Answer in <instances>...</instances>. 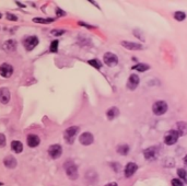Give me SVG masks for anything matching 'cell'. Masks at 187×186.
<instances>
[{
  "mask_svg": "<svg viewBox=\"0 0 187 186\" xmlns=\"http://www.w3.org/2000/svg\"><path fill=\"white\" fill-rule=\"evenodd\" d=\"M65 170L69 178H71V180H77L78 178V167L72 161H68L66 163Z\"/></svg>",
  "mask_w": 187,
  "mask_h": 186,
  "instance_id": "obj_1",
  "label": "cell"
},
{
  "mask_svg": "<svg viewBox=\"0 0 187 186\" xmlns=\"http://www.w3.org/2000/svg\"><path fill=\"white\" fill-rule=\"evenodd\" d=\"M166 111H168V104L165 101H158L152 105V112L158 116L165 114Z\"/></svg>",
  "mask_w": 187,
  "mask_h": 186,
  "instance_id": "obj_2",
  "label": "cell"
},
{
  "mask_svg": "<svg viewBox=\"0 0 187 186\" xmlns=\"http://www.w3.org/2000/svg\"><path fill=\"white\" fill-rule=\"evenodd\" d=\"M23 46L27 51H32L38 45V39L36 36H27L22 41Z\"/></svg>",
  "mask_w": 187,
  "mask_h": 186,
  "instance_id": "obj_3",
  "label": "cell"
},
{
  "mask_svg": "<svg viewBox=\"0 0 187 186\" xmlns=\"http://www.w3.org/2000/svg\"><path fill=\"white\" fill-rule=\"evenodd\" d=\"M79 126H71L66 129L65 132V139L68 144H72L75 138H76V135L79 132Z\"/></svg>",
  "mask_w": 187,
  "mask_h": 186,
  "instance_id": "obj_4",
  "label": "cell"
},
{
  "mask_svg": "<svg viewBox=\"0 0 187 186\" xmlns=\"http://www.w3.org/2000/svg\"><path fill=\"white\" fill-rule=\"evenodd\" d=\"M180 138V134L177 130H170V132L165 135L164 137V142L165 145L168 146H172V145H175L177 142V140Z\"/></svg>",
  "mask_w": 187,
  "mask_h": 186,
  "instance_id": "obj_5",
  "label": "cell"
},
{
  "mask_svg": "<svg viewBox=\"0 0 187 186\" xmlns=\"http://www.w3.org/2000/svg\"><path fill=\"white\" fill-rule=\"evenodd\" d=\"M104 64H106L108 67H114L116 66L117 64H118V58H117V56L113 53H110V52H107L104 54Z\"/></svg>",
  "mask_w": 187,
  "mask_h": 186,
  "instance_id": "obj_6",
  "label": "cell"
},
{
  "mask_svg": "<svg viewBox=\"0 0 187 186\" xmlns=\"http://www.w3.org/2000/svg\"><path fill=\"white\" fill-rule=\"evenodd\" d=\"M140 83V78L139 76L136 74H130L129 78H128V81H127V88L131 91H134V90L137 89V87L139 85Z\"/></svg>",
  "mask_w": 187,
  "mask_h": 186,
  "instance_id": "obj_7",
  "label": "cell"
},
{
  "mask_svg": "<svg viewBox=\"0 0 187 186\" xmlns=\"http://www.w3.org/2000/svg\"><path fill=\"white\" fill-rule=\"evenodd\" d=\"M48 155L53 159H58L62 155V148L60 145H53L48 148Z\"/></svg>",
  "mask_w": 187,
  "mask_h": 186,
  "instance_id": "obj_8",
  "label": "cell"
},
{
  "mask_svg": "<svg viewBox=\"0 0 187 186\" xmlns=\"http://www.w3.org/2000/svg\"><path fill=\"white\" fill-rule=\"evenodd\" d=\"M79 141H80L81 145H83V146H90V145L93 144V141H94V137L92 135L91 132H83V134H81L80 137H79Z\"/></svg>",
  "mask_w": 187,
  "mask_h": 186,
  "instance_id": "obj_9",
  "label": "cell"
},
{
  "mask_svg": "<svg viewBox=\"0 0 187 186\" xmlns=\"http://www.w3.org/2000/svg\"><path fill=\"white\" fill-rule=\"evenodd\" d=\"M122 46H124L125 48L129 49V51H141L143 49V46L139 43H134V42H129V41H123Z\"/></svg>",
  "mask_w": 187,
  "mask_h": 186,
  "instance_id": "obj_10",
  "label": "cell"
},
{
  "mask_svg": "<svg viewBox=\"0 0 187 186\" xmlns=\"http://www.w3.org/2000/svg\"><path fill=\"white\" fill-rule=\"evenodd\" d=\"M13 74V67L9 64H2L0 66V76H2L4 78L11 77Z\"/></svg>",
  "mask_w": 187,
  "mask_h": 186,
  "instance_id": "obj_11",
  "label": "cell"
},
{
  "mask_svg": "<svg viewBox=\"0 0 187 186\" xmlns=\"http://www.w3.org/2000/svg\"><path fill=\"white\" fill-rule=\"evenodd\" d=\"M138 170V165L136 164V163L134 162H129L128 164H127L126 167H125V170H124V173H125V176H126L127 178L131 177L133 175L137 172Z\"/></svg>",
  "mask_w": 187,
  "mask_h": 186,
  "instance_id": "obj_12",
  "label": "cell"
},
{
  "mask_svg": "<svg viewBox=\"0 0 187 186\" xmlns=\"http://www.w3.org/2000/svg\"><path fill=\"white\" fill-rule=\"evenodd\" d=\"M10 97H11V93H10L9 89H7V88H1L0 89V102L2 104L9 103Z\"/></svg>",
  "mask_w": 187,
  "mask_h": 186,
  "instance_id": "obj_13",
  "label": "cell"
},
{
  "mask_svg": "<svg viewBox=\"0 0 187 186\" xmlns=\"http://www.w3.org/2000/svg\"><path fill=\"white\" fill-rule=\"evenodd\" d=\"M27 146L31 148H35L37 147L39 142H41V139H39V137L37 135H34V134H31V135L27 136Z\"/></svg>",
  "mask_w": 187,
  "mask_h": 186,
  "instance_id": "obj_14",
  "label": "cell"
},
{
  "mask_svg": "<svg viewBox=\"0 0 187 186\" xmlns=\"http://www.w3.org/2000/svg\"><path fill=\"white\" fill-rule=\"evenodd\" d=\"M158 155V148L157 147H149L143 151V155L147 160L154 159Z\"/></svg>",
  "mask_w": 187,
  "mask_h": 186,
  "instance_id": "obj_15",
  "label": "cell"
},
{
  "mask_svg": "<svg viewBox=\"0 0 187 186\" xmlns=\"http://www.w3.org/2000/svg\"><path fill=\"white\" fill-rule=\"evenodd\" d=\"M4 165H6V167H8V169H14V167H16V164H18L15 158L12 157V155L6 157L4 160Z\"/></svg>",
  "mask_w": 187,
  "mask_h": 186,
  "instance_id": "obj_16",
  "label": "cell"
},
{
  "mask_svg": "<svg viewBox=\"0 0 187 186\" xmlns=\"http://www.w3.org/2000/svg\"><path fill=\"white\" fill-rule=\"evenodd\" d=\"M176 127H177V132L180 136L187 135V123L186 122H177L176 123Z\"/></svg>",
  "mask_w": 187,
  "mask_h": 186,
  "instance_id": "obj_17",
  "label": "cell"
},
{
  "mask_svg": "<svg viewBox=\"0 0 187 186\" xmlns=\"http://www.w3.org/2000/svg\"><path fill=\"white\" fill-rule=\"evenodd\" d=\"M119 115V109L116 107V106H113V107H111V109H108L106 112V116L107 118L110 120L114 119V118H116V117Z\"/></svg>",
  "mask_w": 187,
  "mask_h": 186,
  "instance_id": "obj_18",
  "label": "cell"
},
{
  "mask_svg": "<svg viewBox=\"0 0 187 186\" xmlns=\"http://www.w3.org/2000/svg\"><path fill=\"white\" fill-rule=\"evenodd\" d=\"M11 149L15 153H21L23 150V145L19 140H13L11 142Z\"/></svg>",
  "mask_w": 187,
  "mask_h": 186,
  "instance_id": "obj_19",
  "label": "cell"
},
{
  "mask_svg": "<svg viewBox=\"0 0 187 186\" xmlns=\"http://www.w3.org/2000/svg\"><path fill=\"white\" fill-rule=\"evenodd\" d=\"M4 48L7 52L15 51V48H16V43H15V41H13V39H9V41H7V42L4 44Z\"/></svg>",
  "mask_w": 187,
  "mask_h": 186,
  "instance_id": "obj_20",
  "label": "cell"
},
{
  "mask_svg": "<svg viewBox=\"0 0 187 186\" xmlns=\"http://www.w3.org/2000/svg\"><path fill=\"white\" fill-rule=\"evenodd\" d=\"M133 69L137 70V71H139V72H145V71H147V70L150 69V66L148 65V64H137L136 66L133 67Z\"/></svg>",
  "mask_w": 187,
  "mask_h": 186,
  "instance_id": "obj_21",
  "label": "cell"
},
{
  "mask_svg": "<svg viewBox=\"0 0 187 186\" xmlns=\"http://www.w3.org/2000/svg\"><path fill=\"white\" fill-rule=\"evenodd\" d=\"M117 152L122 155H128V152H129V147H128L127 145H120V146L117 147Z\"/></svg>",
  "mask_w": 187,
  "mask_h": 186,
  "instance_id": "obj_22",
  "label": "cell"
},
{
  "mask_svg": "<svg viewBox=\"0 0 187 186\" xmlns=\"http://www.w3.org/2000/svg\"><path fill=\"white\" fill-rule=\"evenodd\" d=\"M174 19L176 21H178V22H182V21H184V20L186 19V13L183 11H176L174 13Z\"/></svg>",
  "mask_w": 187,
  "mask_h": 186,
  "instance_id": "obj_23",
  "label": "cell"
},
{
  "mask_svg": "<svg viewBox=\"0 0 187 186\" xmlns=\"http://www.w3.org/2000/svg\"><path fill=\"white\" fill-rule=\"evenodd\" d=\"M177 175H178L180 178H182L185 182H187V172L185 169H178L177 170Z\"/></svg>",
  "mask_w": 187,
  "mask_h": 186,
  "instance_id": "obj_24",
  "label": "cell"
},
{
  "mask_svg": "<svg viewBox=\"0 0 187 186\" xmlns=\"http://www.w3.org/2000/svg\"><path fill=\"white\" fill-rule=\"evenodd\" d=\"M88 64H90L91 66L95 67L96 69H100L101 67H102V64H101V62H100L99 59H91V60H89Z\"/></svg>",
  "mask_w": 187,
  "mask_h": 186,
  "instance_id": "obj_25",
  "label": "cell"
},
{
  "mask_svg": "<svg viewBox=\"0 0 187 186\" xmlns=\"http://www.w3.org/2000/svg\"><path fill=\"white\" fill-rule=\"evenodd\" d=\"M36 23H50V22H54V19H42V18H35L33 20Z\"/></svg>",
  "mask_w": 187,
  "mask_h": 186,
  "instance_id": "obj_26",
  "label": "cell"
},
{
  "mask_svg": "<svg viewBox=\"0 0 187 186\" xmlns=\"http://www.w3.org/2000/svg\"><path fill=\"white\" fill-rule=\"evenodd\" d=\"M58 44H59V42H58L57 39L53 41V42H52V44H50V52L56 53V52L58 51Z\"/></svg>",
  "mask_w": 187,
  "mask_h": 186,
  "instance_id": "obj_27",
  "label": "cell"
},
{
  "mask_svg": "<svg viewBox=\"0 0 187 186\" xmlns=\"http://www.w3.org/2000/svg\"><path fill=\"white\" fill-rule=\"evenodd\" d=\"M165 161H168V163H164V165L166 167H173L174 165H175V162H174V160L171 158H168V159H165Z\"/></svg>",
  "mask_w": 187,
  "mask_h": 186,
  "instance_id": "obj_28",
  "label": "cell"
},
{
  "mask_svg": "<svg viewBox=\"0 0 187 186\" xmlns=\"http://www.w3.org/2000/svg\"><path fill=\"white\" fill-rule=\"evenodd\" d=\"M172 186H184V184L181 181V178H174L172 180Z\"/></svg>",
  "mask_w": 187,
  "mask_h": 186,
  "instance_id": "obj_29",
  "label": "cell"
},
{
  "mask_svg": "<svg viewBox=\"0 0 187 186\" xmlns=\"http://www.w3.org/2000/svg\"><path fill=\"white\" fill-rule=\"evenodd\" d=\"M6 136L4 134H0V148H2L6 146Z\"/></svg>",
  "mask_w": 187,
  "mask_h": 186,
  "instance_id": "obj_30",
  "label": "cell"
},
{
  "mask_svg": "<svg viewBox=\"0 0 187 186\" xmlns=\"http://www.w3.org/2000/svg\"><path fill=\"white\" fill-rule=\"evenodd\" d=\"M134 34L136 35V36H138V39H142V41H145V37H143V35L141 34V32L139 31V30H135Z\"/></svg>",
  "mask_w": 187,
  "mask_h": 186,
  "instance_id": "obj_31",
  "label": "cell"
},
{
  "mask_svg": "<svg viewBox=\"0 0 187 186\" xmlns=\"http://www.w3.org/2000/svg\"><path fill=\"white\" fill-rule=\"evenodd\" d=\"M7 19L10 20V21H18V18L14 16V14H12V13H7Z\"/></svg>",
  "mask_w": 187,
  "mask_h": 186,
  "instance_id": "obj_32",
  "label": "cell"
},
{
  "mask_svg": "<svg viewBox=\"0 0 187 186\" xmlns=\"http://www.w3.org/2000/svg\"><path fill=\"white\" fill-rule=\"evenodd\" d=\"M53 35H55V36H59V35L64 34L65 33V31H60V30H53V31L50 32Z\"/></svg>",
  "mask_w": 187,
  "mask_h": 186,
  "instance_id": "obj_33",
  "label": "cell"
},
{
  "mask_svg": "<svg viewBox=\"0 0 187 186\" xmlns=\"http://www.w3.org/2000/svg\"><path fill=\"white\" fill-rule=\"evenodd\" d=\"M57 14L58 16H60V14L61 16H65L66 13L65 12H62V10H60V9H57Z\"/></svg>",
  "mask_w": 187,
  "mask_h": 186,
  "instance_id": "obj_34",
  "label": "cell"
},
{
  "mask_svg": "<svg viewBox=\"0 0 187 186\" xmlns=\"http://www.w3.org/2000/svg\"><path fill=\"white\" fill-rule=\"evenodd\" d=\"M105 186H118V185H117V183L112 182V183H108V184H106Z\"/></svg>",
  "mask_w": 187,
  "mask_h": 186,
  "instance_id": "obj_35",
  "label": "cell"
},
{
  "mask_svg": "<svg viewBox=\"0 0 187 186\" xmlns=\"http://www.w3.org/2000/svg\"><path fill=\"white\" fill-rule=\"evenodd\" d=\"M184 164H185V165L187 167V155L184 157Z\"/></svg>",
  "mask_w": 187,
  "mask_h": 186,
  "instance_id": "obj_36",
  "label": "cell"
},
{
  "mask_svg": "<svg viewBox=\"0 0 187 186\" xmlns=\"http://www.w3.org/2000/svg\"><path fill=\"white\" fill-rule=\"evenodd\" d=\"M1 16H1V13H0V19H1Z\"/></svg>",
  "mask_w": 187,
  "mask_h": 186,
  "instance_id": "obj_37",
  "label": "cell"
},
{
  "mask_svg": "<svg viewBox=\"0 0 187 186\" xmlns=\"http://www.w3.org/2000/svg\"><path fill=\"white\" fill-rule=\"evenodd\" d=\"M0 185H1V183H0Z\"/></svg>",
  "mask_w": 187,
  "mask_h": 186,
  "instance_id": "obj_38",
  "label": "cell"
}]
</instances>
